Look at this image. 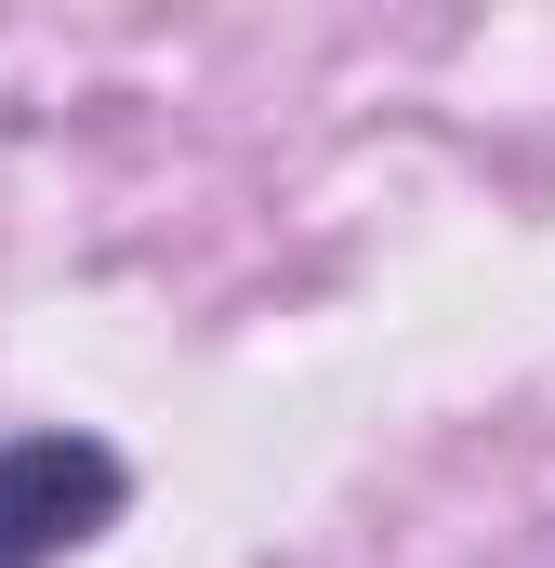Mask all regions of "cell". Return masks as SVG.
<instances>
[{"label": "cell", "instance_id": "1", "mask_svg": "<svg viewBox=\"0 0 555 568\" xmlns=\"http://www.w3.org/2000/svg\"><path fill=\"white\" fill-rule=\"evenodd\" d=\"M133 516V463L80 424H40V436H0V568H53L80 542H107Z\"/></svg>", "mask_w": 555, "mask_h": 568}]
</instances>
